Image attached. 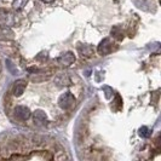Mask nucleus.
I'll use <instances>...</instances> for the list:
<instances>
[{"mask_svg": "<svg viewBox=\"0 0 161 161\" xmlns=\"http://www.w3.org/2000/svg\"><path fill=\"white\" fill-rule=\"evenodd\" d=\"M55 82L57 84V86H70L72 85V79L69 78L68 74L61 73L55 78Z\"/></svg>", "mask_w": 161, "mask_h": 161, "instance_id": "obj_9", "label": "nucleus"}, {"mask_svg": "<svg viewBox=\"0 0 161 161\" xmlns=\"http://www.w3.org/2000/svg\"><path fill=\"white\" fill-rule=\"evenodd\" d=\"M139 136L143 138H147L150 136V130L148 129V127H145V126H142L141 129H139Z\"/></svg>", "mask_w": 161, "mask_h": 161, "instance_id": "obj_11", "label": "nucleus"}, {"mask_svg": "<svg viewBox=\"0 0 161 161\" xmlns=\"http://www.w3.org/2000/svg\"><path fill=\"white\" fill-rule=\"evenodd\" d=\"M31 110H29V108L28 107H25V105H17L16 108H15V116H16L17 119H19V120H27V119H29V116H31Z\"/></svg>", "mask_w": 161, "mask_h": 161, "instance_id": "obj_5", "label": "nucleus"}, {"mask_svg": "<svg viewBox=\"0 0 161 161\" xmlns=\"http://www.w3.org/2000/svg\"><path fill=\"white\" fill-rule=\"evenodd\" d=\"M33 120H34L35 125L42 126V125H45L47 122V115L42 110H35L34 114H33Z\"/></svg>", "mask_w": 161, "mask_h": 161, "instance_id": "obj_7", "label": "nucleus"}, {"mask_svg": "<svg viewBox=\"0 0 161 161\" xmlns=\"http://www.w3.org/2000/svg\"><path fill=\"white\" fill-rule=\"evenodd\" d=\"M25 87H27V81L25 80L19 79V80L15 81V84H14V86H12V95L15 97L22 96Z\"/></svg>", "mask_w": 161, "mask_h": 161, "instance_id": "obj_6", "label": "nucleus"}, {"mask_svg": "<svg viewBox=\"0 0 161 161\" xmlns=\"http://www.w3.org/2000/svg\"><path fill=\"white\" fill-rule=\"evenodd\" d=\"M15 22L16 19L10 11L0 10V27H11Z\"/></svg>", "mask_w": 161, "mask_h": 161, "instance_id": "obj_2", "label": "nucleus"}, {"mask_svg": "<svg viewBox=\"0 0 161 161\" xmlns=\"http://www.w3.org/2000/svg\"><path fill=\"white\" fill-rule=\"evenodd\" d=\"M57 62L61 67H69L75 62V55L72 51H67L57 58Z\"/></svg>", "mask_w": 161, "mask_h": 161, "instance_id": "obj_3", "label": "nucleus"}, {"mask_svg": "<svg viewBox=\"0 0 161 161\" xmlns=\"http://www.w3.org/2000/svg\"><path fill=\"white\" fill-rule=\"evenodd\" d=\"M41 1H44V3H52L53 0H41Z\"/></svg>", "mask_w": 161, "mask_h": 161, "instance_id": "obj_13", "label": "nucleus"}, {"mask_svg": "<svg viewBox=\"0 0 161 161\" xmlns=\"http://www.w3.org/2000/svg\"><path fill=\"white\" fill-rule=\"evenodd\" d=\"M78 52L80 53L81 57L89 58V57H91L95 53V50H93V47H92L91 45H89V44H79V45H78Z\"/></svg>", "mask_w": 161, "mask_h": 161, "instance_id": "obj_8", "label": "nucleus"}, {"mask_svg": "<svg viewBox=\"0 0 161 161\" xmlns=\"http://www.w3.org/2000/svg\"><path fill=\"white\" fill-rule=\"evenodd\" d=\"M75 104V97L72 92H64L62 93L59 98H58V105L62 108V109H70Z\"/></svg>", "mask_w": 161, "mask_h": 161, "instance_id": "obj_1", "label": "nucleus"}, {"mask_svg": "<svg viewBox=\"0 0 161 161\" xmlns=\"http://www.w3.org/2000/svg\"><path fill=\"white\" fill-rule=\"evenodd\" d=\"M112 50H113V42H112V40H110L109 38L103 39V40L99 42L98 47H97L98 53L102 55V56H107L108 53L112 52Z\"/></svg>", "mask_w": 161, "mask_h": 161, "instance_id": "obj_4", "label": "nucleus"}, {"mask_svg": "<svg viewBox=\"0 0 161 161\" xmlns=\"http://www.w3.org/2000/svg\"><path fill=\"white\" fill-rule=\"evenodd\" d=\"M27 3H28V0H14L12 6L17 11H21V10H23V8L25 6Z\"/></svg>", "mask_w": 161, "mask_h": 161, "instance_id": "obj_10", "label": "nucleus"}, {"mask_svg": "<svg viewBox=\"0 0 161 161\" xmlns=\"http://www.w3.org/2000/svg\"><path fill=\"white\" fill-rule=\"evenodd\" d=\"M122 33L120 32V28L119 27H114L113 29H112V35H114V38H116V39H122V35H121Z\"/></svg>", "mask_w": 161, "mask_h": 161, "instance_id": "obj_12", "label": "nucleus"}]
</instances>
